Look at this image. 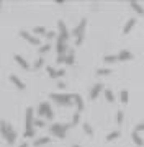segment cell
I'll return each instance as SVG.
<instances>
[{
    "label": "cell",
    "instance_id": "obj_1",
    "mask_svg": "<svg viewBox=\"0 0 144 147\" xmlns=\"http://www.w3.org/2000/svg\"><path fill=\"white\" fill-rule=\"evenodd\" d=\"M85 26H87V20L85 18H82L80 23L74 28V31H72V34L75 36V44H77V46H80L82 41H84V31H85Z\"/></svg>",
    "mask_w": 144,
    "mask_h": 147
},
{
    "label": "cell",
    "instance_id": "obj_2",
    "mask_svg": "<svg viewBox=\"0 0 144 147\" xmlns=\"http://www.w3.org/2000/svg\"><path fill=\"white\" fill-rule=\"evenodd\" d=\"M51 96V100H54L56 103H59V105H66V106H69L72 105V95L69 93H51L49 95Z\"/></svg>",
    "mask_w": 144,
    "mask_h": 147
},
{
    "label": "cell",
    "instance_id": "obj_3",
    "mask_svg": "<svg viewBox=\"0 0 144 147\" xmlns=\"http://www.w3.org/2000/svg\"><path fill=\"white\" fill-rule=\"evenodd\" d=\"M69 129V126L67 124H59V123H54L53 126L49 127V131H51V134H54V136H57V137H62L66 136V131Z\"/></svg>",
    "mask_w": 144,
    "mask_h": 147
},
{
    "label": "cell",
    "instance_id": "obj_4",
    "mask_svg": "<svg viewBox=\"0 0 144 147\" xmlns=\"http://www.w3.org/2000/svg\"><path fill=\"white\" fill-rule=\"evenodd\" d=\"M38 115L39 116H46L48 119H53L54 118V111L51 110V105L49 103H39V106H38Z\"/></svg>",
    "mask_w": 144,
    "mask_h": 147
},
{
    "label": "cell",
    "instance_id": "obj_5",
    "mask_svg": "<svg viewBox=\"0 0 144 147\" xmlns=\"http://www.w3.org/2000/svg\"><path fill=\"white\" fill-rule=\"evenodd\" d=\"M34 110L26 108V115H25V129H34V119H33Z\"/></svg>",
    "mask_w": 144,
    "mask_h": 147
},
{
    "label": "cell",
    "instance_id": "obj_6",
    "mask_svg": "<svg viewBox=\"0 0 144 147\" xmlns=\"http://www.w3.org/2000/svg\"><path fill=\"white\" fill-rule=\"evenodd\" d=\"M57 28H59V38H62L64 41H67L69 39V31H67V28H66V23L62 20H59L57 21Z\"/></svg>",
    "mask_w": 144,
    "mask_h": 147
},
{
    "label": "cell",
    "instance_id": "obj_7",
    "mask_svg": "<svg viewBox=\"0 0 144 147\" xmlns=\"http://www.w3.org/2000/svg\"><path fill=\"white\" fill-rule=\"evenodd\" d=\"M20 36H22L23 39H26L28 42H31V44H34V46H39V39H38L36 36H33V34H30L28 31H25V30H22V31H20Z\"/></svg>",
    "mask_w": 144,
    "mask_h": 147
},
{
    "label": "cell",
    "instance_id": "obj_8",
    "mask_svg": "<svg viewBox=\"0 0 144 147\" xmlns=\"http://www.w3.org/2000/svg\"><path fill=\"white\" fill-rule=\"evenodd\" d=\"M11 131H13V127H11L7 121H0V132H2V136L5 137V139L8 137V134H10Z\"/></svg>",
    "mask_w": 144,
    "mask_h": 147
},
{
    "label": "cell",
    "instance_id": "obj_9",
    "mask_svg": "<svg viewBox=\"0 0 144 147\" xmlns=\"http://www.w3.org/2000/svg\"><path fill=\"white\" fill-rule=\"evenodd\" d=\"M101 90H103V85L101 84H95L93 87H92V90H90V100H97L98 98V95L101 93Z\"/></svg>",
    "mask_w": 144,
    "mask_h": 147
},
{
    "label": "cell",
    "instance_id": "obj_10",
    "mask_svg": "<svg viewBox=\"0 0 144 147\" xmlns=\"http://www.w3.org/2000/svg\"><path fill=\"white\" fill-rule=\"evenodd\" d=\"M56 49H57L59 56H66V49H67V46H66L64 39H62V38H59V36H57V46H56Z\"/></svg>",
    "mask_w": 144,
    "mask_h": 147
},
{
    "label": "cell",
    "instance_id": "obj_11",
    "mask_svg": "<svg viewBox=\"0 0 144 147\" xmlns=\"http://www.w3.org/2000/svg\"><path fill=\"white\" fill-rule=\"evenodd\" d=\"M72 100H74L75 106H77V111H82V110H84V98H82L79 93H74V95H72Z\"/></svg>",
    "mask_w": 144,
    "mask_h": 147
},
{
    "label": "cell",
    "instance_id": "obj_12",
    "mask_svg": "<svg viewBox=\"0 0 144 147\" xmlns=\"http://www.w3.org/2000/svg\"><path fill=\"white\" fill-rule=\"evenodd\" d=\"M131 59H133V54L129 53V51H126V49H123V51L118 53V61H121V62H124V61H131Z\"/></svg>",
    "mask_w": 144,
    "mask_h": 147
},
{
    "label": "cell",
    "instance_id": "obj_13",
    "mask_svg": "<svg viewBox=\"0 0 144 147\" xmlns=\"http://www.w3.org/2000/svg\"><path fill=\"white\" fill-rule=\"evenodd\" d=\"M13 59H15L16 64H18V65H20L22 69H25V70H28V69H30V64H28L26 61H25V59L20 56V54H15V56H13Z\"/></svg>",
    "mask_w": 144,
    "mask_h": 147
},
{
    "label": "cell",
    "instance_id": "obj_14",
    "mask_svg": "<svg viewBox=\"0 0 144 147\" xmlns=\"http://www.w3.org/2000/svg\"><path fill=\"white\" fill-rule=\"evenodd\" d=\"M10 82H13V84H15V87L18 90H25V84H23L22 80L16 77L15 74H11V75H10Z\"/></svg>",
    "mask_w": 144,
    "mask_h": 147
},
{
    "label": "cell",
    "instance_id": "obj_15",
    "mask_svg": "<svg viewBox=\"0 0 144 147\" xmlns=\"http://www.w3.org/2000/svg\"><path fill=\"white\" fill-rule=\"evenodd\" d=\"M134 25H136V20H134V18H129V20L126 21V25H124V28H123V33H124V34H128V33H129V31H131V30L134 28Z\"/></svg>",
    "mask_w": 144,
    "mask_h": 147
},
{
    "label": "cell",
    "instance_id": "obj_16",
    "mask_svg": "<svg viewBox=\"0 0 144 147\" xmlns=\"http://www.w3.org/2000/svg\"><path fill=\"white\" fill-rule=\"evenodd\" d=\"M131 139H133V142L136 144V146H139V147H141V146H144V141H143V137L139 136V132H136V131H134L133 134H131Z\"/></svg>",
    "mask_w": 144,
    "mask_h": 147
},
{
    "label": "cell",
    "instance_id": "obj_17",
    "mask_svg": "<svg viewBox=\"0 0 144 147\" xmlns=\"http://www.w3.org/2000/svg\"><path fill=\"white\" fill-rule=\"evenodd\" d=\"M129 7H131L136 13H139V15H143V13H144V8L139 5L138 2H134V0H131V2H129Z\"/></svg>",
    "mask_w": 144,
    "mask_h": 147
},
{
    "label": "cell",
    "instance_id": "obj_18",
    "mask_svg": "<svg viewBox=\"0 0 144 147\" xmlns=\"http://www.w3.org/2000/svg\"><path fill=\"white\" fill-rule=\"evenodd\" d=\"M74 62H75V53H74V49H70L69 53H67V56H66V64L72 65Z\"/></svg>",
    "mask_w": 144,
    "mask_h": 147
},
{
    "label": "cell",
    "instance_id": "obj_19",
    "mask_svg": "<svg viewBox=\"0 0 144 147\" xmlns=\"http://www.w3.org/2000/svg\"><path fill=\"white\" fill-rule=\"evenodd\" d=\"M128 98H129L128 92H126V90H123L121 93H120V101H121L123 105H126V103H128Z\"/></svg>",
    "mask_w": 144,
    "mask_h": 147
},
{
    "label": "cell",
    "instance_id": "obj_20",
    "mask_svg": "<svg viewBox=\"0 0 144 147\" xmlns=\"http://www.w3.org/2000/svg\"><path fill=\"white\" fill-rule=\"evenodd\" d=\"M120 137V131H113V132H110L107 136V141L108 142H112V141H115V139H118Z\"/></svg>",
    "mask_w": 144,
    "mask_h": 147
},
{
    "label": "cell",
    "instance_id": "obj_21",
    "mask_svg": "<svg viewBox=\"0 0 144 147\" xmlns=\"http://www.w3.org/2000/svg\"><path fill=\"white\" fill-rule=\"evenodd\" d=\"M105 98H107V101H110V103L115 101V95H113L112 90H105Z\"/></svg>",
    "mask_w": 144,
    "mask_h": 147
},
{
    "label": "cell",
    "instance_id": "obj_22",
    "mask_svg": "<svg viewBox=\"0 0 144 147\" xmlns=\"http://www.w3.org/2000/svg\"><path fill=\"white\" fill-rule=\"evenodd\" d=\"M16 141V132L15 131H11L10 134H8V137H7V142L10 144V146H13V142Z\"/></svg>",
    "mask_w": 144,
    "mask_h": 147
},
{
    "label": "cell",
    "instance_id": "obj_23",
    "mask_svg": "<svg viewBox=\"0 0 144 147\" xmlns=\"http://www.w3.org/2000/svg\"><path fill=\"white\" fill-rule=\"evenodd\" d=\"M49 142V137H39V139H36V141H34V146H43V144H48Z\"/></svg>",
    "mask_w": 144,
    "mask_h": 147
},
{
    "label": "cell",
    "instance_id": "obj_24",
    "mask_svg": "<svg viewBox=\"0 0 144 147\" xmlns=\"http://www.w3.org/2000/svg\"><path fill=\"white\" fill-rule=\"evenodd\" d=\"M80 121V111H75L74 116H72V126H77Z\"/></svg>",
    "mask_w": 144,
    "mask_h": 147
},
{
    "label": "cell",
    "instance_id": "obj_25",
    "mask_svg": "<svg viewBox=\"0 0 144 147\" xmlns=\"http://www.w3.org/2000/svg\"><path fill=\"white\" fill-rule=\"evenodd\" d=\"M116 61H118V56H105V57H103V62H107V64L116 62Z\"/></svg>",
    "mask_w": 144,
    "mask_h": 147
},
{
    "label": "cell",
    "instance_id": "obj_26",
    "mask_svg": "<svg viewBox=\"0 0 144 147\" xmlns=\"http://www.w3.org/2000/svg\"><path fill=\"white\" fill-rule=\"evenodd\" d=\"M46 70H48V74H49V77H51V79H56V75H57V70H56V69H53L51 65H48Z\"/></svg>",
    "mask_w": 144,
    "mask_h": 147
},
{
    "label": "cell",
    "instance_id": "obj_27",
    "mask_svg": "<svg viewBox=\"0 0 144 147\" xmlns=\"http://www.w3.org/2000/svg\"><path fill=\"white\" fill-rule=\"evenodd\" d=\"M49 49H51V44H49V42H46V44H43V46L39 47V54H44V53H48Z\"/></svg>",
    "mask_w": 144,
    "mask_h": 147
},
{
    "label": "cell",
    "instance_id": "obj_28",
    "mask_svg": "<svg viewBox=\"0 0 144 147\" xmlns=\"http://www.w3.org/2000/svg\"><path fill=\"white\" fill-rule=\"evenodd\" d=\"M33 31L36 33V34H46V33H48V31H46V28H44V26H36V28H34V30H33Z\"/></svg>",
    "mask_w": 144,
    "mask_h": 147
},
{
    "label": "cell",
    "instance_id": "obj_29",
    "mask_svg": "<svg viewBox=\"0 0 144 147\" xmlns=\"http://www.w3.org/2000/svg\"><path fill=\"white\" fill-rule=\"evenodd\" d=\"M97 74H98V75H110V74H112V70H110V69H98V70H97Z\"/></svg>",
    "mask_w": 144,
    "mask_h": 147
},
{
    "label": "cell",
    "instance_id": "obj_30",
    "mask_svg": "<svg viewBox=\"0 0 144 147\" xmlns=\"http://www.w3.org/2000/svg\"><path fill=\"white\" fill-rule=\"evenodd\" d=\"M43 64H44V61H43L41 57H39V59H36V61H34L33 67H34V69H39V67H43Z\"/></svg>",
    "mask_w": 144,
    "mask_h": 147
},
{
    "label": "cell",
    "instance_id": "obj_31",
    "mask_svg": "<svg viewBox=\"0 0 144 147\" xmlns=\"http://www.w3.org/2000/svg\"><path fill=\"white\" fill-rule=\"evenodd\" d=\"M123 119H124V115H123L121 111H118V113H116V123H118V124H121Z\"/></svg>",
    "mask_w": 144,
    "mask_h": 147
},
{
    "label": "cell",
    "instance_id": "obj_32",
    "mask_svg": "<svg viewBox=\"0 0 144 147\" xmlns=\"http://www.w3.org/2000/svg\"><path fill=\"white\" fill-rule=\"evenodd\" d=\"M84 131H85L87 134H89V136H93V129H92V127L89 126V124H84Z\"/></svg>",
    "mask_w": 144,
    "mask_h": 147
},
{
    "label": "cell",
    "instance_id": "obj_33",
    "mask_svg": "<svg viewBox=\"0 0 144 147\" xmlns=\"http://www.w3.org/2000/svg\"><path fill=\"white\" fill-rule=\"evenodd\" d=\"M34 136V129H25V139L26 137H33Z\"/></svg>",
    "mask_w": 144,
    "mask_h": 147
},
{
    "label": "cell",
    "instance_id": "obj_34",
    "mask_svg": "<svg viewBox=\"0 0 144 147\" xmlns=\"http://www.w3.org/2000/svg\"><path fill=\"white\" fill-rule=\"evenodd\" d=\"M134 131H136V132H141V131H144V123H141V124H138Z\"/></svg>",
    "mask_w": 144,
    "mask_h": 147
},
{
    "label": "cell",
    "instance_id": "obj_35",
    "mask_svg": "<svg viewBox=\"0 0 144 147\" xmlns=\"http://www.w3.org/2000/svg\"><path fill=\"white\" fill-rule=\"evenodd\" d=\"M34 126H36V127H43L44 123H43L41 119H36V121H34Z\"/></svg>",
    "mask_w": 144,
    "mask_h": 147
},
{
    "label": "cell",
    "instance_id": "obj_36",
    "mask_svg": "<svg viewBox=\"0 0 144 147\" xmlns=\"http://www.w3.org/2000/svg\"><path fill=\"white\" fill-rule=\"evenodd\" d=\"M54 36H56V33H54V31H48V33H46V38H48V39H53Z\"/></svg>",
    "mask_w": 144,
    "mask_h": 147
},
{
    "label": "cell",
    "instance_id": "obj_37",
    "mask_svg": "<svg viewBox=\"0 0 144 147\" xmlns=\"http://www.w3.org/2000/svg\"><path fill=\"white\" fill-rule=\"evenodd\" d=\"M57 62L59 64H66V56H57Z\"/></svg>",
    "mask_w": 144,
    "mask_h": 147
},
{
    "label": "cell",
    "instance_id": "obj_38",
    "mask_svg": "<svg viewBox=\"0 0 144 147\" xmlns=\"http://www.w3.org/2000/svg\"><path fill=\"white\" fill-rule=\"evenodd\" d=\"M62 75H66V70H64V69H59V70H57V75H56V77H62Z\"/></svg>",
    "mask_w": 144,
    "mask_h": 147
},
{
    "label": "cell",
    "instance_id": "obj_39",
    "mask_svg": "<svg viewBox=\"0 0 144 147\" xmlns=\"http://www.w3.org/2000/svg\"><path fill=\"white\" fill-rule=\"evenodd\" d=\"M57 87H59V88H61V90H62V88H66V85L62 84V82H59V84H57Z\"/></svg>",
    "mask_w": 144,
    "mask_h": 147
},
{
    "label": "cell",
    "instance_id": "obj_40",
    "mask_svg": "<svg viewBox=\"0 0 144 147\" xmlns=\"http://www.w3.org/2000/svg\"><path fill=\"white\" fill-rule=\"evenodd\" d=\"M20 147H30V146H28V142H23V144H20Z\"/></svg>",
    "mask_w": 144,
    "mask_h": 147
},
{
    "label": "cell",
    "instance_id": "obj_41",
    "mask_svg": "<svg viewBox=\"0 0 144 147\" xmlns=\"http://www.w3.org/2000/svg\"><path fill=\"white\" fill-rule=\"evenodd\" d=\"M72 147H82V146H79V144H74V146H72Z\"/></svg>",
    "mask_w": 144,
    "mask_h": 147
},
{
    "label": "cell",
    "instance_id": "obj_42",
    "mask_svg": "<svg viewBox=\"0 0 144 147\" xmlns=\"http://www.w3.org/2000/svg\"><path fill=\"white\" fill-rule=\"evenodd\" d=\"M0 7H2V2H0Z\"/></svg>",
    "mask_w": 144,
    "mask_h": 147
}]
</instances>
